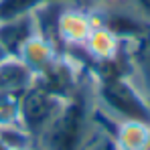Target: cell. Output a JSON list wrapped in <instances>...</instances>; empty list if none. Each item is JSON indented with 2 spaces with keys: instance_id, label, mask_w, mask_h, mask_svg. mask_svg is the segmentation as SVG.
Here are the masks:
<instances>
[{
  "instance_id": "1",
  "label": "cell",
  "mask_w": 150,
  "mask_h": 150,
  "mask_svg": "<svg viewBox=\"0 0 150 150\" xmlns=\"http://www.w3.org/2000/svg\"><path fill=\"white\" fill-rule=\"evenodd\" d=\"M96 128L93 91L79 87L63 100L55 116L39 132L35 150H83Z\"/></svg>"
},
{
  "instance_id": "2",
  "label": "cell",
  "mask_w": 150,
  "mask_h": 150,
  "mask_svg": "<svg viewBox=\"0 0 150 150\" xmlns=\"http://www.w3.org/2000/svg\"><path fill=\"white\" fill-rule=\"evenodd\" d=\"M93 101L100 110L120 122H144L150 124V101L142 91L126 77H105L93 87Z\"/></svg>"
},
{
  "instance_id": "3",
  "label": "cell",
  "mask_w": 150,
  "mask_h": 150,
  "mask_svg": "<svg viewBox=\"0 0 150 150\" xmlns=\"http://www.w3.org/2000/svg\"><path fill=\"white\" fill-rule=\"evenodd\" d=\"M63 96L51 91L47 85L39 83V79L18 98V124L26 132L37 138L39 132L47 126L59 105L63 103Z\"/></svg>"
},
{
  "instance_id": "4",
  "label": "cell",
  "mask_w": 150,
  "mask_h": 150,
  "mask_svg": "<svg viewBox=\"0 0 150 150\" xmlns=\"http://www.w3.org/2000/svg\"><path fill=\"white\" fill-rule=\"evenodd\" d=\"M37 35L33 12H21L0 18V47L8 57H18L25 43Z\"/></svg>"
},
{
  "instance_id": "5",
  "label": "cell",
  "mask_w": 150,
  "mask_h": 150,
  "mask_svg": "<svg viewBox=\"0 0 150 150\" xmlns=\"http://www.w3.org/2000/svg\"><path fill=\"white\" fill-rule=\"evenodd\" d=\"M73 4L75 2H69L57 21V37L61 45H83L91 30L89 14Z\"/></svg>"
},
{
  "instance_id": "6",
  "label": "cell",
  "mask_w": 150,
  "mask_h": 150,
  "mask_svg": "<svg viewBox=\"0 0 150 150\" xmlns=\"http://www.w3.org/2000/svg\"><path fill=\"white\" fill-rule=\"evenodd\" d=\"M35 81L37 75L18 57H8L0 63V96L21 98Z\"/></svg>"
},
{
  "instance_id": "7",
  "label": "cell",
  "mask_w": 150,
  "mask_h": 150,
  "mask_svg": "<svg viewBox=\"0 0 150 150\" xmlns=\"http://www.w3.org/2000/svg\"><path fill=\"white\" fill-rule=\"evenodd\" d=\"M18 59L39 77L43 71H47L51 65L55 63V59H57V49L51 45L49 41H45L43 37L35 35V37H30L25 43V47L21 51Z\"/></svg>"
},
{
  "instance_id": "8",
  "label": "cell",
  "mask_w": 150,
  "mask_h": 150,
  "mask_svg": "<svg viewBox=\"0 0 150 150\" xmlns=\"http://www.w3.org/2000/svg\"><path fill=\"white\" fill-rule=\"evenodd\" d=\"M83 47L96 61H112L120 53V37L110 26L98 25L91 26Z\"/></svg>"
},
{
  "instance_id": "9",
  "label": "cell",
  "mask_w": 150,
  "mask_h": 150,
  "mask_svg": "<svg viewBox=\"0 0 150 150\" xmlns=\"http://www.w3.org/2000/svg\"><path fill=\"white\" fill-rule=\"evenodd\" d=\"M112 134L120 150H150V124L120 122Z\"/></svg>"
},
{
  "instance_id": "10",
  "label": "cell",
  "mask_w": 150,
  "mask_h": 150,
  "mask_svg": "<svg viewBox=\"0 0 150 150\" xmlns=\"http://www.w3.org/2000/svg\"><path fill=\"white\" fill-rule=\"evenodd\" d=\"M83 150H120V146L116 144L112 132H108L101 126H98L93 130V134L89 136V140L85 142Z\"/></svg>"
},
{
  "instance_id": "11",
  "label": "cell",
  "mask_w": 150,
  "mask_h": 150,
  "mask_svg": "<svg viewBox=\"0 0 150 150\" xmlns=\"http://www.w3.org/2000/svg\"><path fill=\"white\" fill-rule=\"evenodd\" d=\"M134 4H136L140 16H142L144 21H148V23H150V0H134Z\"/></svg>"
},
{
  "instance_id": "12",
  "label": "cell",
  "mask_w": 150,
  "mask_h": 150,
  "mask_svg": "<svg viewBox=\"0 0 150 150\" xmlns=\"http://www.w3.org/2000/svg\"><path fill=\"white\" fill-rule=\"evenodd\" d=\"M4 59H8V55H6V51H4L2 47H0V63H2Z\"/></svg>"
}]
</instances>
